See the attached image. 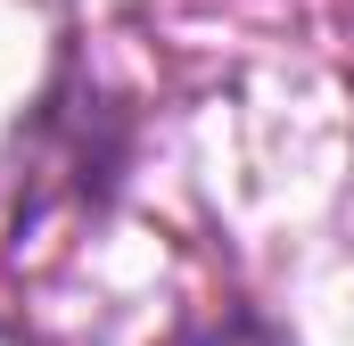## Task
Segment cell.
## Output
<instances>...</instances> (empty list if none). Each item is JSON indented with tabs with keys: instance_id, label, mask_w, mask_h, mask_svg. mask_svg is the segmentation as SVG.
Returning <instances> with one entry per match:
<instances>
[{
	"instance_id": "cell-1",
	"label": "cell",
	"mask_w": 354,
	"mask_h": 346,
	"mask_svg": "<svg viewBox=\"0 0 354 346\" xmlns=\"http://www.w3.org/2000/svg\"><path fill=\"white\" fill-rule=\"evenodd\" d=\"M165 346H288V338H272L264 322H248V313H223V322H189V330H174Z\"/></svg>"
}]
</instances>
